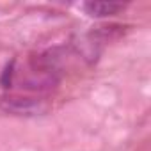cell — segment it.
I'll return each instance as SVG.
<instances>
[{"label":"cell","instance_id":"cell-1","mask_svg":"<svg viewBox=\"0 0 151 151\" xmlns=\"http://www.w3.org/2000/svg\"><path fill=\"white\" fill-rule=\"evenodd\" d=\"M0 109L7 114L13 116H39L45 114L48 110L46 103H43V100H36V98H22V96H6L0 100Z\"/></svg>","mask_w":151,"mask_h":151},{"label":"cell","instance_id":"cell-2","mask_svg":"<svg viewBox=\"0 0 151 151\" xmlns=\"http://www.w3.org/2000/svg\"><path fill=\"white\" fill-rule=\"evenodd\" d=\"M82 7L93 18H109V16H114L119 11H123L126 7V4H123V2H84Z\"/></svg>","mask_w":151,"mask_h":151},{"label":"cell","instance_id":"cell-3","mask_svg":"<svg viewBox=\"0 0 151 151\" xmlns=\"http://www.w3.org/2000/svg\"><path fill=\"white\" fill-rule=\"evenodd\" d=\"M13 68H14V62H11L6 69H4V75H2V87H11V77H13Z\"/></svg>","mask_w":151,"mask_h":151}]
</instances>
